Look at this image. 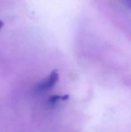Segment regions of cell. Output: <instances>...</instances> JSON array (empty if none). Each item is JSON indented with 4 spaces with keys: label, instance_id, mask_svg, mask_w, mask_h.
<instances>
[{
    "label": "cell",
    "instance_id": "7a4b0ae2",
    "mask_svg": "<svg viewBox=\"0 0 131 132\" xmlns=\"http://www.w3.org/2000/svg\"><path fill=\"white\" fill-rule=\"evenodd\" d=\"M69 98V95H65L64 96H60V95H53V96H51V97L49 99V102L50 103L52 104H55V103H58L60 100L62 101H65Z\"/></svg>",
    "mask_w": 131,
    "mask_h": 132
},
{
    "label": "cell",
    "instance_id": "6da1fadb",
    "mask_svg": "<svg viewBox=\"0 0 131 132\" xmlns=\"http://www.w3.org/2000/svg\"><path fill=\"white\" fill-rule=\"evenodd\" d=\"M58 79H59V74L55 70L53 71L47 78L41 81L36 86V91L42 93L50 90L55 86L58 81Z\"/></svg>",
    "mask_w": 131,
    "mask_h": 132
},
{
    "label": "cell",
    "instance_id": "3957f363",
    "mask_svg": "<svg viewBox=\"0 0 131 132\" xmlns=\"http://www.w3.org/2000/svg\"><path fill=\"white\" fill-rule=\"evenodd\" d=\"M125 1L128 5V6L131 9V0H125Z\"/></svg>",
    "mask_w": 131,
    "mask_h": 132
},
{
    "label": "cell",
    "instance_id": "277c9868",
    "mask_svg": "<svg viewBox=\"0 0 131 132\" xmlns=\"http://www.w3.org/2000/svg\"><path fill=\"white\" fill-rule=\"evenodd\" d=\"M3 24V22H2V21H0V30H1V28H2Z\"/></svg>",
    "mask_w": 131,
    "mask_h": 132
}]
</instances>
